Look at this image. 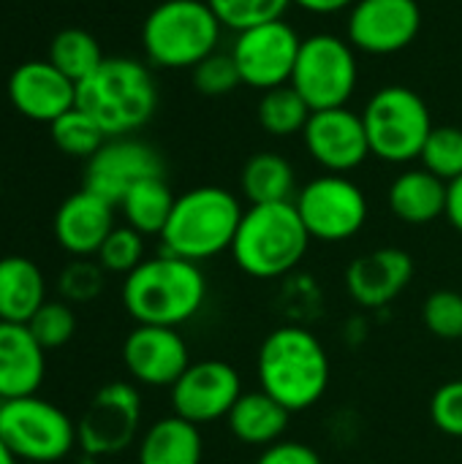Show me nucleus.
<instances>
[{
	"instance_id": "16",
	"label": "nucleus",
	"mask_w": 462,
	"mask_h": 464,
	"mask_svg": "<svg viewBox=\"0 0 462 464\" xmlns=\"http://www.w3.org/2000/svg\"><path fill=\"white\" fill-rule=\"evenodd\" d=\"M302 141L308 155L327 174H349L370 158L365 120L349 106L313 111L302 130Z\"/></svg>"
},
{
	"instance_id": "34",
	"label": "nucleus",
	"mask_w": 462,
	"mask_h": 464,
	"mask_svg": "<svg viewBox=\"0 0 462 464\" xmlns=\"http://www.w3.org/2000/svg\"><path fill=\"white\" fill-rule=\"evenodd\" d=\"M425 329L447 343H462V294L452 288L433 291L422 307Z\"/></svg>"
},
{
	"instance_id": "21",
	"label": "nucleus",
	"mask_w": 462,
	"mask_h": 464,
	"mask_svg": "<svg viewBox=\"0 0 462 464\" xmlns=\"http://www.w3.org/2000/svg\"><path fill=\"white\" fill-rule=\"evenodd\" d=\"M46 351L27 324L0 321V402L33 397L46 375Z\"/></svg>"
},
{
	"instance_id": "20",
	"label": "nucleus",
	"mask_w": 462,
	"mask_h": 464,
	"mask_svg": "<svg viewBox=\"0 0 462 464\" xmlns=\"http://www.w3.org/2000/svg\"><path fill=\"white\" fill-rule=\"evenodd\" d=\"M114 228V204L82 188L68 196L54 212V237L74 258L98 256L101 245Z\"/></svg>"
},
{
	"instance_id": "22",
	"label": "nucleus",
	"mask_w": 462,
	"mask_h": 464,
	"mask_svg": "<svg viewBox=\"0 0 462 464\" xmlns=\"http://www.w3.org/2000/svg\"><path fill=\"white\" fill-rule=\"evenodd\" d=\"M447 193L449 185L419 166V169H406L392 179L387 190V204L400 223L428 226L447 215Z\"/></svg>"
},
{
	"instance_id": "18",
	"label": "nucleus",
	"mask_w": 462,
	"mask_h": 464,
	"mask_svg": "<svg viewBox=\"0 0 462 464\" xmlns=\"http://www.w3.org/2000/svg\"><path fill=\"white\" fill-rule=\"evenodd\" d=\"M8 101L27 120L52 125L76 106V84L49 60H27L8 76Z\"/></svg>"
},
{
	"instance_id": "35",
	"label": "nucleus",
	"mask_w": 462,
	"mask_h": 464,
	"mask_svg": "<svg viewBox=\"0 0 462 464\" xmlns=\"http://www.w3.org/2000/svg\"><path fill=\"white\" fill-rule=\"evenodd\" d=\"M27 329L44 351L63 348L76 332V315L65 302H44V307L27 321Z\"/></svg>"
},
{
	"instance_id": "3",
	"label": "nucleus",
	"mask_w": 462,
	"mask_h": 464,
	"mask_svg": "<svg viewBox=\"0 0 462 464\" xmlns=\"http://www.w3.org/2000/svg\"><path fill=\"white\" fill-rule=\"evenodd\" d=\"M76 106L87 111L109 139L131 136L152 120L158 84L144 63L133 57H106L95 73L76 84Z\"/></svg>"
},
{
	"instance_id": "19",
	"label": "nucleus",
	"mask_w": 462,
	"mask_h": 464,
	"mask_svg": "<svg viewBox=\"0 0 462 464\" xmlns=\"http://www.w3.org/2000/svg\"><path fill=\"white\" fill-rule=\"evenodd\" d=\"M414 280V258L400 247H376L346 269V291L365 310L392 304Z\"/></svg>"
},
{
	"instance_id": "31",
	"label": "nucleus",
	"mask_w": 462,
	"mask_h": 464,
	"mask_svg": "<svg viewBox=\"0 0 462 464\" xmlns=\"http://www.w3.org/2000/svg\"><path fill=\"white\" fill-rule=\"evenodd\" d=\"M419 160L422 169H428L447 185L462 177V128L433 125Z\"/></svg>"
},
{
	"instance_id": "24",
	"label": "nucleus",
	"mask_w": 462,
	"mask_h": 464,
	"mask_svg": "<svg viewBox=\"0 0 462 464\" xmlns=\"http://www.w3.org/2000/svg\"><path fill=\"white\" fill-rule=\"evenodd\" d=\"M204 459V438L202 427L180 419L177 413L152 421L136 451L139 464H202Z\"/></svg>"
},
{
	"instance_id": "38",
	"label": "nucleus",
	"mask_w": 462,
	"mask_h": 464,
	"mask_svg": "<svg viewBox=\"0 0 462 464\" xmlns=\"http://www.w3.org/2000/svg\"><path fill=\"white\" fill-rule=\"evenodd\" d=\"M430 421L438 432L462 438V378L447 381L430 397Z\"/></svg>"
},
{
	"instance_id": "26",
	"label": "nucleus",
	"mask_w": 462,
	"mask_h": 464,
	"mask_svg": "<svg viewBox=\"0 0 462 464\" xmlns=\"http://www.w3.org/2000/svg\"><path fill=\"white\" fill-rule=\"evenodd\" d=\"M240 190L248 204H283L297 196V171L278 152H256L240 171Z\"/></svg>"
},
{
	"instance_id": "15",
	"label": "nucleus",
	"mask_w": 462,
	"mask_h": 464,
	"mask_svg": "<svg viewBox=\"0 0 462 464\" xmlns=\"http://www.w3.org/2000/svg\"><path fill=\"white\" fill-rule=\"evenodd\" d=\"M147 177H163L161 155L133 136H114L106 139L101 150L87 160L84 188L120 207L123 196Z\"/></svg>"
},
{
	"instance_id": "25",
	"label": "nucleus",
	"mask_w": 462,
	"mask_h": 464,
	"mask_svg": "<svg viewBox=\"0 0 462 464\" xmlns=\"http://www.w3.org/2000/svg\"><path fill=\"white\" fill-rule=\"evenodd\" d=\"M46 302V280L25 256L0 258V321L27 324Z\"/></svg>"
},
{
	"instance_id": "2",
	"label": "nucleus",
	"mask_w": 462,
	"mask_h": 464,
	"mask_svg": "<svg viewBox=\"0 0 462 464\" xmlns=\"http://www.w3.org/2000/svg\"><path fill=\"white\" fill-rule=\"evenodd\" d=\"M207 299V277L199 264L161 253L144 258L123 283V307L136 324L172 326L193 321Z\"/></svg>"
},
{
	"instance_id": "41",
	"label": "nucleus",
	"mask_w": 462,
	"mask_h": 464,
	"mask_svg": "<svg viewBox=\"0 0 462 464\" xmlns=\"http://www.w3.org/2000/svg\"><path fill=\"white\" fill-rule=\"evenodd\" d=\"M455 231L462 234V177L455 182H449V193H447V215H444Z\"/></svg>"
},
{
	"instance_id": "42",
	"label": "nucleus",
	"mask_w": 462,
	"mask_h": 464,
	"mask_svg": "<svg viewBox=\"0 0 462 464\" xmlns=\"http://www.w3.org/2000/svg\"><path fill=\"white\" fill-rule=\"evenodd\" d=\"M16 462H19V459L8 451V446L0 440V464H16Z\"/></svg>"
},
{
	"instance_id": "27",
	"label": "nucleus",
	"mask_w": 462,
	"mask_h": 464,
	"mask_svg": "<svg viewBox=\"0 0 462 464\" xmlns=\"http://www.w3.org/2000/svg\"><path fill=\"white\" fill-rule=\"evenodd\" d=\"M177 196L163 177H147L136 182L120 201L125 226L136 228L142 237H161L166 220L174 209Z\"/></svg>"
},
{
	"instance_id": "37",
	"label": "nucleus",
	"mask_w": 462,
	"mask_h": 464,
	"mask_svg": "<svg viewBox=\"0 0 462 464\" xmlns=\"http://www.w3.org/2000/svg\"><path fill=\"white\" fill-rule=\"evenodd\" d=\"M103 269L98 261H90V258H74L63 272H60V294L68 299V302H93L101 288H103Z\"/></svg>"
},
{
	"instance_id": "33",
	"label": "nucleus",
	"mask_w": 462,
	"mask_h": 464,
	"mask_svg": "<svg viewBox=\"0 0 462 464\" xmlns=\"http://www.w3.org/2000/svg\"><path fill=\"white\" fill-rule=\"evenodd\" d=\"M95 258L103 272L128 277L144 261V237L131 226H114Z\"/></svg>"
},
{
	"instance_id": "39",
	"label": "nucleus",
	"mask_w": 462,
	"mask_h": 464,
	"mask_svg": "<svg viewBox=\"0 0 462 464\" xmlns=\"http://www.w3.org/2000/svg\"><path fill=\"white\" fill-rule=\"evenodd\" d=\"M256 464H324L321 457L316 454V449H310L308 443L300 440H280L270 449H264L259 454Z\"/></svg>"
},
{
	"instance_id": "17",
	"label": "nucleus",
	"mask_w": 462,
	"mask_h": 464,
	"mask_svg": "<svg viewBox=\"0 0 462 464\" xmlns=\"http://www.w3.org/2000/svg\"><path fill=\"white\" fill-rule=\"evenodd\" d=\"M123 364L136 383L172 389L191 367V351L177 329L136 324L123 343Z\"/></svg>"
},
{
	"instance_id": "11",
	"label": "nucleus",
	"mask_w": 462,
	"mask_h": 464,
	"mask_svg": "<svg viewBox=\"0 0 462 464\" xmlns=\"http://www.w3.org/2000/svg\"><path fill=\"white\" fill-rule=\"evenodd\" d=\"M302 38L286 19H272L240 30L231 44L242 84L267 92L291 82Z\"/></svg>"
},
{
	"instance_id": "13",
	"label": "nucleus",
	"mask_w": 462,
	"mask_h": 464,
	"mask_svg": "<svg viewBox=\"0 0 462 464\" xmlns=\"http://www.w3.org/2000/svg\"><path fill=\"white\" fill-rule=\"evenodd\" d=\"M422 30L417 0H357L349 8L346 38L357 52L387 57L408 49Z\"/></svg>"
},
{
	"instance_id": "23",
	"label": "nucleus",
	"mask_w": 462,
	"mask_h": 464,
	"mask_svg": "<svg viewBox=\"0 0 462 464\" xmlns=\"http://www.w3.org/2000/svg\"><path fill=\"white\" fill-rule=\"evenodd\" d=\"M289 421H291V413L261 389L245 392L234 402L231 413L226 416V427L231 438L237 443H245L261 451L286 438Z\"/></svg>"
},
{
	"instance_id": "5",
	"label": "nucleus",
	"mask_w": 462,
	"mask_h": 464,
	"mask_svg": "<svg viewBox=\"0 0 462 464\" xmlns=\"http://www.w3.org/2000/svg\"><path fill=\"white\" fill-rule=\"evenodd\" d=\"M245 209L237 193L221 185H199L177 196L161 231L163 253L202 264L226 250L237 237Z\"/></svg>"
},
{
	"instance_id": "30",
	"label": "nucleus",
	"mask_w": 462,
	"mask_h": 464,
	"mask_svg": "<svg viewBox=\"0 0 462 464\" xmlns=\"http://www.w3.org/2000/svg\"><path fill=\"white\" fill-rule=\"evenodd\" d=\"M49 133H52V141L57 144V150H63L71 158H84V160H90L101 150V144L109 139L101 130V125L79 106L60 114L49 125Z\"/></svg>"
},
{
	"instance_id": "8",
	"label": "nucleus",
	"mask_w": 462,
	"mask_h": 464,
	"mask_svg": "<svg viewBox=\"0 0 462 464\" xmlns=\"http://www.w3.org/2000/svg\"><path fill=\"white\" fill-rule=\"evenodd\" d=\"M0 440L19 462L54 464L79 446V432L65 411L33 394L0 402Z\"/></svg>"
},
{
	"instance_id": "43",
	"label": "nucleus",
	"mask_w": 462,
	"mask_h": 464,
	"mask_svg": "<svg viewBox=\"0 0 462 464\" xmlns=\"http://www.w3.org/2000/svg\"><path fill=\"white\" fill-rule=\"evenodd\" d=\"M0 190H3V185H0Z\"/></svg>"
},
{
	"instance_id": "36",
	"label": "nucleus",
	"mask_w": 462,
	"mask_h": 464,
	"mask_svg": "<svg viewBox=\"0 0 462 464\" xmlns=\"http://www.w3.org/2000/svg\"><path fill=\"white\" fill-rule=\"evenodd\" d=\"M191 76H193V87L202 95H210V98L229 95L242 84L231 52H212L196 68H191Z\"/></svg>"
},
{
	"instance_id": "40",
	"label": "nucleus",
	"mask_w": 462,
	"mask_h": 464,
	"mask_svg": "<svg viewBox=\"0 0 462 464\" xmlns=\"http://www.w3.org/2000/svg\"><path fill=\"white\" fill-rule=\"evenodd\" d=\"M354 3H357V0H291V5H300L302 11H308V14H319V16L349 11Z\"/></svg>"
},
{
	"instance_id": "29",
	"label": "nucleus",
	"mask_w": 462,
	"mask_h": 464,
	"mask_svg": "<svg viewBox=\"0 0 462 464\" xmlns=\"http://www.w3.org/2000/svg\"><path fill=\"white\" fill-rule=\"evenodd\" d=\"M310 114H313V109L305 103V98L291 84L261 92L259 106H256L259 125L264 128V133L278 136V139L302 133Z\"/></svg>"
},
{
	"instance_id": "7",
	"label": "nucleus",
	"mask_w": 462,
	"mask_h": 464,
	"mask_svg": "<svg viewBox=\"0 0 462 464\" xmlns=\"http://www.w3.org/2000/svg\"><path fill=\"white\" fill-rule=\"evenodd\" d=\"M362 120L370 155L392 166L419 160L433 130V117L425 98L406 84H387L376 90L362 109Z\"/></svg>"
},
{
	"instance_id": "12",
	"label": "nucleus",
	"mask_w": 462,
	"mask_h": 464,
	"mask_svg": "<svg viewBox=\"0 0 462 464\" xmlns=\"http://www.w3.org/2000/svg\"><path fill=\"white\" fill-rule=\"evenodd\" d=\"M142 427V394L133 383L114 381L95 392L76 424L84 457L101 459L125 451Z\"/></svg>"
},
{
	"instance_id": "9",
	"label": "nucleus",
	"mask_w": 462,
	"mask_h": 464,
	"mask_svg": "<svg viewBox=\"0 0 462 464\" xmlns=\"http://www.w3.org/2000/svg\"><path fill=\"white\" fill-rule=\"evenodd\" d=\"M359 82L357 49L349 38L335 33H313L302 38L291 87L305 98L313 111L349 106Z\"/></svg>"
},
{
	"instance_id": "28",
	"label": "nucleus",
	"mask_w": 462,
	"mask_h": 464,
	"mask_svg": "<svg viewBox=\"0 0 462 464\" xmlns=\"http://www.w3.org/2000/svg\"><path fill=\"white\" fill-rule=\"evenodd\" d=\"M57 71H63L74 84L84 82L90 73L98 71V65L106 60L101 52V44L95 41L93 33L79 30V27H68L60 30L52 44H49V57H46Z\"/></svg>"
},
{
	"instance_id": "14",
	"label": "nucleus",
	"mask_w": 462,
	"mask_h": 464,
	"mask_svg": "<svg viewBox=\"0 0 462 464\" xmlns=\"http://www.w3.org/2000/svg\"><path fill=\"white\" fill-rule=\"evenodd\" d=\"M242 394V378L229 362L204 359L191 362V367L172 386V408L180 419L207 427L226 419Z\"/></svg>"
},
{
	"instance_id": "32",
	"label": "nucleus",
	"mask_w": 462,
	"mask_h": 464,
	"mask_svg": "<svg viewBox=\"0 0 462 464\" xmlns=\"http://www.w3.org/2000/svg\"><path fill=\"white\" fill-rule=\"evenodd\" d=\"M218 22L234 33L272 19H283L291 0H207Z\"/></svg>"
},
{
	"instance_id": "6",
	"label": "nucleus",
	"mask_w": 462,
	"mask_h": 464,
	"mask_svg": "<svg viewBox=\"0 0 462 464\" xmlns=\"http://www.w3.org/2000/svg\"><path fill=\"white\" fill-rule=\"evenodd\" d=\"M221 30L207 0H163L142 24V46L155 68H196L218 52Z\"/></svg>"
},
{
	"instance_id": "4",
	"label": "nucleus",
	"mask_w": 462,
	"mask_h": 464,
	"mask_svg": "<svg viewBox=\"0 0 462 464\" xmlns=\"http://www.w3.org/2000/svg\"><path fill=\"white\" fill-rule=\"evenodd\" d=\"M310 242L294 201L251 204L229 253L242 275L253 280H280L302 264Z\"/></svg>"
},
{
	"instance_id": "1",
	"label": "nucleus",
	"mask_w": 462,
	"mask_h": 464,
	"mask_svg": "<svg viewBox=\"0 0 462 464\" xmlns=\"http://www.w3.org/2000/svg\"><path fill=\"white\" fill-rule=\"evenodd\" d=\"M329 356L324 343L300 324L272 329L256 356L259 389L289 413H302L321 402L329 389Z\"/></svg>"
},
{
	"instance_id": "10",
	"label": "nucleus",
	"mask_w": 462,
	"mask_h": 464,
	"mask_svg": "<svg viewBox=\"0 0 462 464\" xmlns=\"http://www.w3.org/2000/svg\"><path fill=\"white\" fill-rule=\"evenodd\" d=\"M294 207L310 234L319 242H349L368 223V196L346 174H321L302 185L294 196Z\"/></svg>"
}]
</instances>
